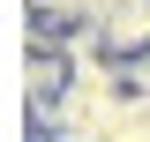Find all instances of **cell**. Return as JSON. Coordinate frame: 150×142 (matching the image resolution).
<instances>
[{
	"mask_svg": "<svg viewBox=\"0 0 150 142\" xmlns=\"http://www.w3.org/2000/svg\"><path fill=\"white\" fill-rule=\"evenodd\" d=\"M90 8H105V0H90Z\"/></svg>",
	"mask_w": 150,
	"mask_h": 142,
	"instance_id": "cell-4",
	"label": "cell"
},
{
	"mask_svg": "<svg viewBox=\"0 0 150 142\" xmlns=\"http://www.w3.org/2000/svg\"><path fill=\"white\" fill-rule=\"evenodd\" d=\"M105 142H150V112H143V105H135V112H128V120H120V127H112V135H105Z\"/></svg>",
	"mask_w": 150,
	"mask_h": 142,
	"instance_id": "cell-3",
	"label": "cell"
},
{
	"mask_svg": "<svg viewBox=\"0 0 150 142\" xmlns=\"http://www.w3.org/2000/svg\"><path fill=\"white\" fill-rule=\"evenodd\" d=\"M38 142H45V135H38Z\"/></svg>",
	"mask_w": 150,
	"mask_h": 142,
	"instance_id": "cell-5",
	"label": "cell"
},
{
	"mask_svg": "<svg viewBox=\"0 0 150 142\" xmlns=\"http://www.w3.org/2000/svg\"><path fill=\"white\" fill-rule=\"evenodd\" d=\"M90 22H98V37H105L112 60L150 53V0H105V8H90Z\"/></svg>",
	"mask_w": 150,
	"mask_h": 142,
	"instance_id": "cell-1",
	"label": "cell"
},
{
	"mask_svg": "<svg viewBox=\"0 0 150 142\" xmlns=\"http://www.w3.org/2000/svg\"><path fill=\"white\" fill-rule=\"evenodd\" d=\"M30 15H45V22H83L90 15V0H23Z\"/></svg>",
	"mask_w": 150,
	"mask_h": 142,
	"instance_id": "cell-2",
	"label": "cell"
}]
</instances>
